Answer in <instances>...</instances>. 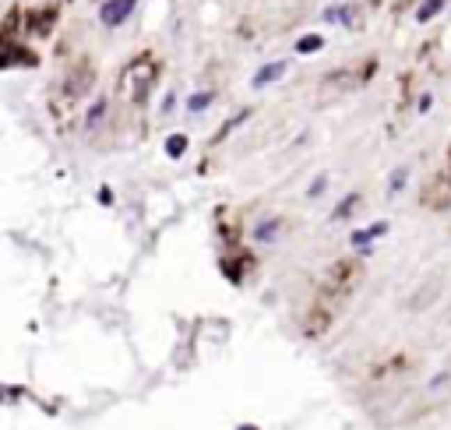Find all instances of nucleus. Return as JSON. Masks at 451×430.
<instances>
[{
    "label": "nucleus",
    "instance_id": "f257e3e1",
    "mask_svg": "<svg viewBox=\"0 0 451 430\" xmlns=\"http://www.w3.org/2000/svg\"><path fill=\"white\" fill-rule=\"evenodd\" d=\"M360 276H363L360 261H335V264L328 268V276L321 279V286H317V293H314V300H310L307 335H324V332H328V325L335 321L338 307H342V303L349 300V293L356 289Z\"/></svg>",
    "mask_w": 451,
    "mask_h": 430
},
{
    "label": "nucleus",
    "instance_id": "f03ea898",
    "mask_svg": "<svg viewBox=\"0 0 451 430\" xmlns=\"http://www.w3.org/2000/svg\"><path fill=\"white\" fill-rule=\"evenodd\" d=\"M155 78H159V67L145 57V61H134L127 71H124V78H120V92L127 95V99H145V92L155 85Z\"/></svg>",
    "mask_w": 451,
    "mask_h": 430
},
{
    "label": "nucleus",
    "instance_id": "7ed1b4c3",
    "mask_svg": "<svg viewBox=\"0 0 451 430\" xmlns=\"http://www.w3.org/2000/svg\"><path fill=\"white\" fill-rule=\"evenodd\" d=\"M423 205L441 212V208H451V166L444 173H437L427 187H423Z\"/></svg>",
    "mask_w": 451,
    "mask_h": 430
},
{
    "label": "nucleus",
    "instance_id": "20e7f679",
    "mask_svg": "<svg viewBox=\"0 0 451 430\" xmlns=\"http://www.w3.org/2000/svg\"><path fill=\"white\" fill-rule=\"evenodd\" d=\"M134 8H138V0H106L102 11H99V18H102L106 29H117V25H124V22L131 18Z\"/></svg>",
    "mask_w": 451,
    "mask_h": 430
},
{
    "label": "nucleus",
    "instance_id": "39448f33",
    "mask_svg": "<svg viewBox=\"0 0 451 430\" xmlns=\"http://www.w3.org/2000/svg\"><path fill=\"white\" fill-rule=\"evenodd\" d=\"M278 78H286V64L271 61V64H264V67L251 78V85H254V88H264V85H271V81H278Z\"/></svg>",
    "mask_w": 451,
    "mask_h": 430
},
{
    "label": "nucleus",
    "instance_id": "423d86ee",
    "mask_svg": "<svg viewBox=\"0 0 451 430\" xmlns=\"http://www.w3.org/2000/svg\"><path fill=\"white\" fill-rule=\"evenodd\" d=\"M324 18H328V22H342V25H349V22H353V8H349V4H342V8H328Z\"/></svg>",
    "mask_w": 451,
    "mask_h": 430
},
{
    "label": "nucleus",
    "instance_id": "0eeeda50",
    "mask_svg": "<svg viewBox=\"0 0 451 430\" xmlns=\"http://www.w3.org/2000/svg\"><path fill=\"white\" fill-rule=\"evenodd\" d=\"M184 148H187V138H184V134H173V138L166 141V152L173 155V159H180V155H184Z\"/></svg>",
    "mask_w": 451,
    "mask_h": 430
},
{
    "label": "nucleus",
    "instance_id": "6e6552de",
    "mask_svg": "<svg viewBox=\"0 0 451 430\" xmlns=\"http://www.w3.org/2000/svg\"><path fill=\"white\" fill-rule=\"evenodd\" d=\"M321 46H324V39H321V35H303V39L296 42V49H300V53H317Z\"/></svg>",
    "mask_w": 451,
    "mask_h": 430
},
{
    "label": "nucleus",
    "instance_id": "1a4fd4ad",
    "mask_svg": "<svg viewBox=\"0 0 451 430\" xmlns=\"http://www.w3.org/2000/svg\"><path fill=\"white\" fill-rule=\"evenodd\" d=\"M208 106H212V92H201V95H194V99L187 102V110H191V113H201V110H208Z\"/></svg>",
    "mask_w": 451,
    "mask_h": 430
},
{
    "label": "nucleus",
    "instance_id": "9d476101",
    "mask_svg": "<svg viewBox=\"0 0 451 430\" xmlns=\"http://www.w3.org/2000/svg\"><path fill=\"white\" fill-rule=\"evenodd\" d=\"M384 230H388V226H384V223H377V226H370V230H360V233L353 237V240H356V244H367V240H374V237H381Z\"/></svg>",
    "mask_w": 451,
    "mask_h": 430
},
{
    "label": "nucleus",
    "instance_id": "9b49d317",
    "mask_svg": "<svg viewBox=\"0 0 451 430\" xmlns=\"http://www.w3.org/2000/svg\"><path fill=\"white\" fill-rule=\"evenodd\" d=\"M441 4H444V0H427V4H423V8L416 11V18H420V22H427V18H434Z\"/></svg>",
    "mask_w": 451,
    "mask_h": 430
},
{
    "label": "nucleus",
    "instance_id": "f8f14e48",
    "mask_svg": "<svg viewBox=\"0 0 451 430\" xmlns=\"http://www.w3.org/2000/svg\"><path fill=\"white\" fill-rule=\"evenodd\" d=\"M102 110H106V99H99V102H95V106H92V110H88V113H85V124H88V127H95V120H99V117H102Z\"/></svg>",
    "mask_w": 451,
    "mask_h": 430
},
{
    "label": "nucleus",
    "instance_id": "ddd939ff",
    "mask_svg": "<svg viewBox=\"0 0 451 430\" xmlns=\"http://www.w3.org/2000/svg\"><path fill=\"white\" fill-rule=\"evenodd\" d=\"M275 230H278V223H264V226H258V233H254V237H258V240H271V237H275Z\"/></svg>",
    "mask_w": 451,
    "mask_h": 430
},
{
    "label": "nucleus",
    "instance_id": "4468645a",
    "mask_svg": "<svg viewBox=\"0 0 451 430\" xmlns=\"http://www.w3.org/2000/svg\"><path fill=\"white\" fill-rule=\"evenodd\" d=\"M402 184H406V170H399V173H395V177H391V191H399Z\"/></svg>",
    "mask_w": 451,
    "mask_h": 430
}]
</instances>
